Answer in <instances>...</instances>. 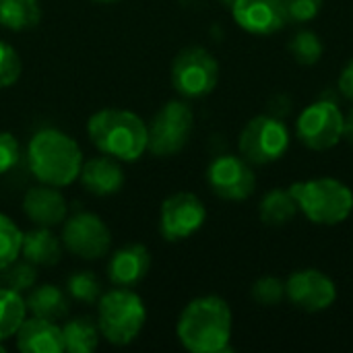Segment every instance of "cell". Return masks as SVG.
I'll return each mask as SVG.
<instances>
[{
    "instance_id": "9",
    "label": "cell",
    "mask_w": 353,
    "mask_h": 353,
    "mask_svg": "<svg viewBox=\"0 0 353 353\" xmlns=\"http://www.w3.org/2000/svg\"><path fill=\"white\" fill-rule=\"evenodd\" d=\"M343 112L333 101L310 103L296 122L300 143L312 151H327L343 139Z\"/></svg>"
},
{
    "instance_id": "3",
    "label": "cell",
    "mask_w": 353,
    "mask_h": 353,
    "mask_svg": "<svg viewBox=\"0 0 353 353\" xmlns=\"http://www.w3.org/2000/svg\"><path fill=\"white\" fill-rule=\"evenodd\" d=\"M33 176L50 186H66L74 182L83 168L79 145L56 128H43L33 134L27 149Z\"/></svg>"
},
{
    "instance_id": "20",
    "label": "cell",
    "mask_w": 353,
    "mask_h": 353,
    "mask_svg": "<svg viewBox=\"0 0 353 353\" xmlns=\"http://www.w3.org/2000/svg\"><path fill=\"white\" fill-rule=\"evenodd\" d=\"M298 203L292 196L290 190L283 188H275L271 192H267L259 205V215L261 221L269 228H283L290 221H294V217L298 215Z\"/></svg>"
},
{
    "instance_id": "33",
    "label": "cell",
    "mask_w": 353,
    "mask_h": 353,
    "mask_svg": "<svg viewBox=\"0 0 353 353\" xmlns=\"http://www.w3.org/2000/svg\"><path fill=\"white\" fill-rule=\"evenodd\" d=\"M339 91L353 101V58L345 64V68L341 70V77H339Z\"/></svg>"
},
{
    "instance_id": "36",
    "label": "cell",
    "mask_w": 353,
    "mask_h": 353,
    "mask_svg": "<svg viewBox=\"0 0 353 353\" xmlns=\"http://www.w3.org/2000/svg\"><path fill=\"white\" fill-rule=\"evenodd\" d=\"M95 2H103V4H112V2H118V0H95Z\"/></svg>"
},
{
    "instance_id": "8",
    "label": "cell",
    "mask_w": 353,
    "mask_h": 353,
    "mask_svg": "<svg viewBox=\"0 0 353 353\" xmlns=\"http://www.w3.org/2000/svg\"><path fill=\"white\" fill-rule=\"evenodd\" d=\"M194 126L192 110L182 101L165 103L149 126L147 149L157 157H170L182 151L190 139Z\"/></svg>"
},
{
    "instance_id": "2",
    "label": "cell",
    "mask_w": 353,
    "mask_h": 353,
    "mask_svg": "<svg viewBox=\"0 0 353 353\" xmlns=\"http://www.w3.org/2000/svg\"><path fill=\"white\" fill-rule=\"evenodd\" d=\"M91 143L120 161H137L149 145L147 124L128 110H101L87 124Z\"/></svg>"
},
{
    "instance_id": "12",
    "label": "cell",
    "mask_w": 353,
    "mask_h": 353,
    "mask_svg": "<svg viewBox=\"0 0 353 353\" xmlns=\"http://www.w3.org/2000/svg\"><path fill=\"white\" fill-rule=\"evenodd\" d=\"M285 298L304 312H323L337 300V288L319 269H300L285 281Z\"/></svg>"
},
{
    "instance_id": "16",
    "label": "cell",
    "mask_w": 353,
    "mask_h": 353,
    "mask_svg": "<svg viewBox=\"0 0 353 353\" xmlns=\"http://www.w3.org/2000/svg\"><path fill=\"white\" fill-rule=\"evenodd\" d=\"M17 347L23 353H60L64 352L62 329L46 319H29L17 331Z\"/></svg>"
},
{
    "instance_id": "13",
    "label": "cell",
    "mask_w": 353,
    "mask_h": 353,
    "mask_svg": "<svg viewBox=\"0 0 353 353\" xmlns=\"http://www.w3.org/2000/svg\"><path fill=\"white\" fill-rule=\"evenodd\" d=\"M207 180L211 190L225 201H246L256 188L252 168L244 157L236 155H221L213 159L207 170Z\"/></svg>"
},
{
    "instance_id": "37",
    "label": "cell",
    "mask_w": 353,
    "mask_h": 353,
    "mask_svg": "<svg viewBox=\"0 0 353 353\" xmlns=\"http://www.w3.org/2000/svg\"><path fill=\"white\" fill-rule=\"evenodd\" d=\"M0 353H4V347H2V345H0Z\"/></svg>"
},
{
    "instance_id": "11",
    "label": "cell",
    "mask_w": 353,
    "mask_h": 353,
    "mask_svg": "<svg viewBox=\"0 0 353 353\" xmlns=\"http://www.w3.org/2000/svg\"><path fill=\"white\" fill-rule=\"evenodd\" d=\"M62 242L66 250L79 259L95 261L110 250V230L93 213H77L62 230Z\"/></svg>"
},
{
    "instance_id": "10",
    "label": "cell",
    "mask_w": 353,
    "mask_h": 353,
    "mask_svg": "<svg viewBox=\"0 0 353 353\" xmlns=\"http://www.w3.org/2000/svg\"><path fill=\"white\" fill-rule=\"evenodd\" d=\"M207 219L205 205L190 192H176L163 201L159 213V232L168 242L186 240L196 234Z\"/></svg>"
},
{
    "instance_id": "5",
    "label": "cell",
    "mask_w": 353,
    "mask_h": 353,
    "mask_svg": "<svg viewBox=\"0 0 353 353\" xmlns=\"http://www.w3.org/2000/svg\"><path fill=\"white\" fill-rule=\"evenodd\" d=\"M143 300L128 290H112L99 298V333L114 345H128L145 325Z\"/></svg>"
},
{
    "instance_id": "35",
    "label": "cell",
    "mask_w": 353,
    "mask_h": 353,
    "mask_svg": "<svg viewBox=\"0 0 353 353\" xmlns=\"http://www.w3.org/2000/svg\"><path fill=\"white\" fill-rule=\"evenodd\" d=\"M219 2H223V4H228V6H232V4H234L236 0H219Z\"/></svg>"
},
{
    "instance_id": "25",
    "label": "cell",
    "mask_w": 353,
    "mask_h": 353,
    "mask_svg": "<svg viewBox=\"0 0 353 353\" xmlns=\"http://www.w3.org/2000/svg\"><path fill=\"white\" fill-rule=\"evenodd\" d=\"M288 48H290L294 60H296L298 64H304V66L316 64V62L321 60L323 52H325L323 39H321L314 31H310V29L298 31V33L292 37V41H290Z\"/></svg>"
},
{
    "instance_id": "29",
    "label": "cell",
    "mask_w": 353,
    "mask_h": 353,
    "mask_svg": "<svg viewBox=\"0 0 353 353\" xmlns=\"http://www.w3.org/2000/svg\"><path fill=\"white\" fill-rule=\"evenodd\" d=\"M6 273H4V281H6V285H8V290H12V292H27L33 283H35V279H37V273H35V269H33V265L27 261V263H10L6 269H4Z\"/></svg>"
},
{
    "instance_id": "15",
    "label": "cell",
    "mask_w": 353,
    "mask_h": 353,
    "mask_svg": "<svg viewBox=\"0 0 353 353\" xmlns=\"http://www.w3.org/2000/svg\"><path fill=\"white\" fill-rule=\"evenodd\" d=\"M23 209L25 215L39 228L58 225L66 217V201L50 184L31 188L23 199Z\"/></svg>"
},
{
    "instance_id": "27",
    "label": "cell",
    "mask_w": 353,
    "mask_h": 353,
    "mask_svg": "<svg viewBox=\"0 0 353 353\" xmlns=\"http://www.w3.org/2000/svg\"><path fill=\"white\" fill-rule=\"evenodd\" d=\"M68 294L85 304H95L101 298V285L97 281V277L89 271H81L74 273L68 279Z\"/></svg>"
},
{
    "instance_id": "1",
    "label": "cell",
    "mask_w": 353,
    "mask_h": 353,
    "mask_svg": "<svg viewBox=\"0 0 353 353\" xmlns=\"http://www.w3.org/2000/svg\"><path fill=\"white\" fill-rule=\"evenodd\" d=\"M176 333L188 352H228L232 337V310L228 302L217 296L196 298L182 310Z\"/></svg>"
},
{
    "instance_id": "30",
    "label": "cell",
    "mask_w": 353,
    "mask_h": 353,
    "mask_svg": "<svg viewBox=\"0 0 353 353\" xmlns=\"http://www.w3.org/2000/svg\"><path fill=\"white\" fill-rule=\"evenodd\" d=\"M21 77V58L17 50L0 41V89L10 87Z\"/></svg>"
},
{
    "instance_id": "31",
    "label": "cell",
    "mask_w": 353,
    "mask_h": 353,
    "mask_svg": "<svg viewBox=\"0 0 353 353\" xmlns=\"http://www.w3.org/2000/svg\"><path fill=\"white\" fill-rule=\"evenodd\" d=\"M323 2L325 0H283L285 10H288V19L294 23L312 21L321 12Z\"/></svg>"
},
{
    "instance_id": "21",
    "label": "cell",
    "mask_w": 353,
    "mask_h": 353,
    "mask_svg": "<svg viewBox=\"0 0 353 353\" xmlns=\"http://www.w3.org/2000/svg\"><path fill=\"white\" fill-rule=\"evenodd\" d=\"M27 310L37 316V319H46V321H60L66 316L68 312V302L66 296L60 288L56 285H39L35 288L29 298L25 300Z\"/></svg>"
},
{
    "instance_id": "19",
    "label": "cell",
    "mask_w": 353,
    "mask_h": 353,
    "mask_svg": "<svg viewBox=\"0 0 353 353\" xmlns=\"http://www.w3.org/2000/svg\"><path fill=\"white\" fill-rule=\"evenodd\" d=\"M21 252L31 265H56L60 261V242L58 238L48 230L39 228L33 232L23 234L21 240Z\"/></svg>"
},
{
    "instance_id": "7",
    "label": "cell",
    "mask_w": 353,
    "mask_h": 353,
    "mask_svg": "<svg viewBox=\"0 0 353 353\" xmlns=\"http://www.w3.org/2000/svg\"><path fill=\"white\" fill-rule=\"evenodd\" d=\"M219 81V64L201 46L184 48L172 64V83L184 97L209 95Z\"/></svg>"
},
{
    "instance_id": "14",
    "label": "cell",
    "mask_w": 353,
    "mask_h": 353,
    "mask_svg": "<svg viewBox=\"0 0 353 353\" xmlns=\"http://www.w3.org/2000/svg\"><path fill=\"white\" fill-rule=\"evenodd\" d=\"M232 14L244 31L254 35L277 33L290 23L283 0H236Z\"/></svg>"
},
{
    "instance_id": "23",
    "label": "cell",
    "mask_w": 353,
    "mask_h": 353,
    "mask_svg": "<svg viewBox=\"0 0 353 353\" xmlns=\"http://www.w3.org/2000/svg\"><path fill=\"white\" fill-rule=\"evenodd\" d=\"M62 339H64V350L70 353H91L95 352L97 341H99V327L87 319L79 316L68 321L62 327Z\"/></svg>"
},
{
    "instance_id": "34",
    "label": "cell",
    "mask_w": 353,
    "mask_h": 353,
    "mask_svg": "<svg viewBox=\"0 0 353 353\" xmlns=\"http://www.w3.org/2000/svg\"><path fill=\"white\" fill-rule=\"evenodd\" d=\"M343 139L353 147V108L347 112V116L343 120Z\"/></svg>"
},
{
    "instance_id": "4",
    "label": "cell",
    "mask_w": 353,
    "mask_h": 353,
    "mask_svg": "<svg viewBox=\"0 0 353 353\" xmlns=\"http://www.w3.org/2000/svg\"><path fill=\"white\" fill-rule=\"evenodd\" d=\"M298 209L316 225L343 223L353 211V192L335 178L302 180L290 186Z\"/></svg>"
},
{
    "instance_id": "24",
    "label": "cell",
    "mask_w": 353,
    "mask_h": 353,
    "mask_svg": "<svg viewBox=\"0 0 353 353\" xmlns=\"http://www.w3.org/2000/svg\"><path fill=\"white\" fill-rule=\"evenodd\" d=\"M27 304L19 292L0 288V341L17 335L19 327L25 321Z\"/></svg>"
},
{
    "instance_id": "17",
    "label": "cell",
    "mask_w": 353,
    "mask_h": 353,
    "mask_svg": "<svg viewBox=\"0 0 353 353\" xmlns=\"http://www.w3.org/2000/svg\"><path fill=\"white\" fill-rule=\"evenodd\" d=\"M149 267H151V252L143 244H128L112 256L108 275L112 283L120 288H128L139 283L149 273Z\"/></svg>"
},
{
    "instance_id": "26",
    "label": "cell",
    "mask_w": 353,
    "mask_h": 353,
    "mask_svg": "<svg viewBox=\"0 0 353 353\" xmlns=\"http://www.w3.org/2000/svg\"><path fill=\"white\" fill-rule=\"evenodd\" d=\"M21 230L6 215L0 213V271H4L10 263L17 261L21 252Z\"/></svg>"
},
{
    "instance_id": "32",
    "label": "cell",
    "mask_w": 353,
    "mask_h": 353,
    "mask_svg": "<svg viewBox=\"0 0 353 353\" xmlns=\"http://www.w3.org/2000/svg\"><path fill=\"white\" fill-rule=\"evenodd\" d=\"M19 161V143L10 132H0V174L12 170Z\"/></svg>"
},
{
    "instance_id": "6",
    "label": "cell",
    "mask_w": 353,
    "mask_h": 353,
    "mask_svg": "<svg viewBox=\"0 0 353 353\" xmlns=\"http://www.w3.org/2000/svg\"><path fill=\"white\" fill-rule=\"evenodd\" d=\"M238 147L248 163L267 165L281 159L290 149V130L275 114L254 116L240 132Z\"/></svg>"
},
{
    "instance_id": "22",
    "label": "cell",
    "mask_w": 353,
    "mask_h": 353,
    "mask_svg": "<svg viewBox=\"0 0 353 353\" xmlns=\"http://www.w3.org/2000/svg\"><path fill=\"white\" fill-rule=\"evenodd\" d=\"M41 8L37 0H0V25L12 31H25L39 23Z\"/></svg>"
},
{
    "instance_id": "18",
    "label": "cell",
    "mask_w": 353,
    "mask_h": 353,
    "mask_svg": "<svg viewBox=\"0 0 353 353\" xmlns=\"http://www.w3.org/2000/svg\"><path fill=\"white\" fill-rule=\"evenodd\" d=\"M81 182L83 186L97 196H108L114 194L122 188L124 184V172L118 165L116 159L112 157H95L89 159L81 168Z\"/></svg>"
},
{
    "instance_id": "28",
    "label": "cell",
    "mask_w": 353,
    "mask_h": 353,
    "mask_svg": "<svg viewBox=\"0 0 353 353\" xmlns=\"http://www.w3.org/2000/svg\"><path fill=\"white\" fill-rule=\"evenodd\" d=\"M250 294L261 306H279L285 300V283L277 277H261L254 281Z\"/></svg>"
}]
</instances>
